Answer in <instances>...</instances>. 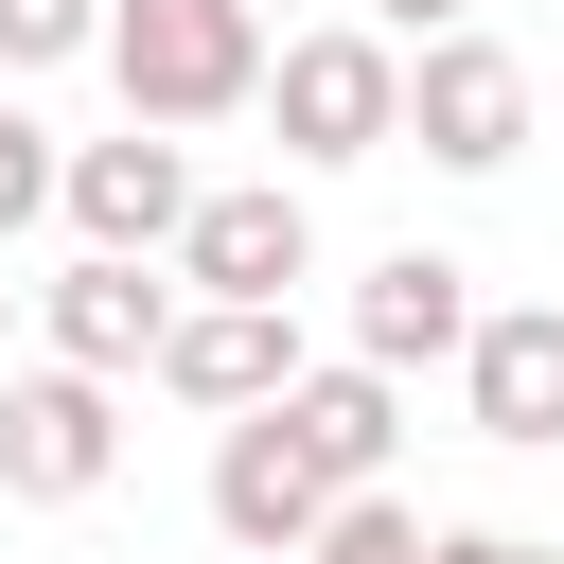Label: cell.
Instances as JSON below:
<instances>
[{
  "mask_svg": "<svg viewBox=\"0 0 564 564\" xmlns=\"http://www.w3.org/2000/svg\"><path fill=\"white\" fill-rule=\"evenodd\" d=\"M159 388H176V405H212V423H264V405L300 388V317H247V300H176V335H159Z\"/></svg>",
  "mask_w": 564,
  "mask_h": 564,
  "instance_id": "cell-10",
  "label": "cell"
},
{
  "mask_svg": "<svg viewBox=\"0 0 564 564\" xmlns=\"http://www.w3.org/2000/svg\"><path fill=\"white\" fill-rule=\"evenodd\" d=\"M106 476H123V388H88V370H0V494L88 511Z\"/></svg>",
  "mask_w": 564,
  "mask_h": 564,
  "instance_id": "cell-5",
  "label": "cell"
},
{
  "mask_svg": "<svg viewBox=\"0 0 564 564\" xmlns=\"http://www.w3.org/2000/svg\"><path fill=\"white\" fill-rule=\"evenodd\" d=\"M423 546H441V529H423L405 494H352V511H335V529H317L300 564H423Z\"/></svg>",
  "mask_w": 564,
  "mask_h": 564,
  "instance_id": "cell-14",
  "label": "cell"
},
{
  "mask_svg": "<svg viewBox=\"0 0 564 564\" xmlns=\"http://www.w3.org/2000/svg\"><path fill=\"white\" fill-rule=\"evenodd\" d=\"M370 35L388 53H441V35H476V0H370Z\"/></svg>",
  "mask_w": 564,
  "mask_h": 564,
  "instance_id": "cell-16",
  "label": "cell"
},
{
  "mask_svg": "<svg viewBox=\"0 0 564 564\" xmlns=\"http://www.w3.org/2000/svg\"><path fill=\"white\" fill-rule=\"evenodd\" d=\"M18 300H35V282H0V335H18Z\"/></svg>",
  "mask_w": 564,
  "mask_h": 564,
  "instance_id": "cell-18",
  "label": "cell"
},
{
  "mask_svg": "<svg viewBox=\"0 0 564 564\" xmlns=\"http://www.w3.org/2000/svg\"><path fill=\"white\" fill-rule=\"evenodd\" d=\"M458 388H476V441L546 458V441H564V300H494L476 352H458Z\"/></svg>",
  "mask_w": 564,
  "mask_h": 564,
  "instance_id": "cell-11",
  "label": "cell"
},
{
  "mask_svg": "<svg viewBox=\"0 0 564 564\" xmlns=\"http://www.w3.org/2000/svg\"><path fill=\"white\" fill-rule=\"evenodd\" d=\"M106 88H123L141 141L264 106V0H106Z\"/></svg>",
  "mask_w": 564,
  "mask_h": 564,
  "instance_id": "cell-1",
  "label": "cell"
},
{
  "mask_svg": "<svg viewBox=\"0 0 564 564\" xmlns=\"http://www.w3.org/2000/svg\"><path fill=\"white\" fill-rule=\"evenodd\" d=\"M335 511H352V494H335V476L282 441V405H264V423H212V529H229L247 564H300Z\"/></svg>",
  "mask_w": 564,
  "mask_h": 564,
  "instance_id": "cell-7",
  "label": "cell"
},
{
  "mask_svg": "<svg viewBox=\"0 0 564 564\" xmlns=\"http://www.w3.org/2000/svg\"><path fill=\"white\" fill-rule=\"evenodd\" d=\"M476 317H494V300H476V264H458V247H388V264L352 282V370H388V388H405V370L476 352Z\"/></svg>",
  "mask_w": 564,
  "mask_h": 564,
  "instance_id": "cell-8",
  "label": "cell"
},
{
  "mask_svg": "<svg viewBox=\"0 0 564 564\" xmlns=\"http://www.w3.org/2000/svg\"><path fill=\"white\" fill-rule=\"evenodd\" d=\"M53 212H70L106 264H159V247L194 229V159L141 141V123H123V141H70V194H53Z\"/></svg>",
  "mask_w": 564,
  "mask_h": 564,
  "instance_id": "cell-9",
  "label": "cell"
},
{
  "mask_svg": "<svg viewBox=\"0 0 564 564\" xmlns=\"http://www.w3.org/2000/svg\"><path fill=\"white\" fill-rule=\"evenodd\" d=\"M405 141H423L441 176H511V159H529V53H511V35L405 53Z\"/></svg>",
  "mask_w": 564,
  "mask_h": 564,
  "instance_id": "cell-3",
  "label": "cell"
},
{
  "mask_svg": "<svg viewBox=\"0 0 564 564\" xmlns=\"http://www.w3.org/2000/svg\"><path fill=\"white\" fill-rule=\"evenodd\" d=\"M423 564H564V546H529V529H441Z\"/></svg>",
  "mask_w": 564,
  "mask_h": 564,
  "instance_id": "cell-17",
  "label": "cell"
},
{
  "mask_svg": "<svg viewBox=\"0 0 564 564\" xmlns=\"http://www.w3.org/2000/svg\"><path fill=\"white\" fill-rule=\"evenodd\" d=\"M264 123H282V159H300V176L388 159V141H405V53H388L370 18H317V35H282V53H264Z\"/></svg>",
  "mask_w": 564,
  "mask_h": 564,
  "instance_id": "cell-2",
  "label": "cell"
},
{
  "mask_svg": "<svg viewBox=\"0 0 564 564\" xmlns=\"http://www.w3.org/2000/svg\"><path fill=\"white\" fill-rule=\"evenodd\" d=\"M176 282H194V300H247V317H282V300L317 282V212H300V176H229V194H194V229H176Z\"/></svg>",
  "mask_w": 564,
  "mask_h": 564,
  "instance_id": "cell-4",
  "label": "cell"
},
{
  "mask_svg": "<svg viewBox=\"0 0 564 564\" xmlns=\"http://www.w3.org/2000/svg\"><path fill=\"white\" fill-rule=\"evenodd\" d=\"M53 194H70V141H53V123H18V106H0V247H18V229H35V212H53Z\"/></svg>",
  "mask_w": 564,
  "mask_h": 564,
  "instance_id": "cell-13",
  "label": "cell"
},
{
  "mask_svg": "<svg viewBox=\"0 0 564 564\" xmlns=\"http://www.w3.org/2000/svg\"><path fill=\"white\" fill-rule=\"evenodd\" d=\"M35 335H53V370L123 388V370H159V335H176V282H159V264H106V247H70V264L35 282Z\"/></svg>",
  "mask_w": 564,
  "mask_h": 564,
  "instance_id": "cell-6",
  "label": "cell"
},
{
  "mask_svg": "<svg viewBox=\"0 0 564 564\" xmlns=\"http://www.w3.org/2000/svg\"><path fill=\"white\" fill-rule=\"evenodd\" d=\"M282 441H300V458H317L335 494H388V441H405V388L335 352V370H300V388H282Z\"/></svg>",
  "mask_w": 564,
  "mask_h": 564,
  "instance_id": "cell-12",
  "label": "cell"
},
{
  "mask_svg": "<svg viewBox=\"0 0 564 564\" xmlns=\"http://www.w3.org/2000/svg\"><path fill=\"white\" fill-rule=\"evenodd\" d=\"M53 53H106V0H0V70H53Z\"/></svg>",
  "mask_w": 564,
  "mask_h": 564,
  "instance_id": "cell-15",
  "label": "cell"
}]
</instances>
